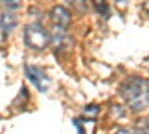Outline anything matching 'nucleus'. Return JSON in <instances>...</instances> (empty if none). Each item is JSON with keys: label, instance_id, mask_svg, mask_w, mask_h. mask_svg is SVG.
<instances>
[{"label": "nucleus", "instance_id": "obj_1", "mask_svg": "<svg viewBox=\"0 0 149 134\" xmlns=\"http://www.w3.org/2000/svg\"><path fill=\"white\" fill-rule=\"evenodd\" d=\"M121 97L133 110H143L149 106V82L140 76H131L121 85Z\"/></svg>", "mask_w": 149, "mask_h": 134}, {"label": "nucleus", "instance_id": "obj_2", "mask_svg": "<svg viewBox=\"0 0 149 134\" xmlns=\"http://www.w3.org/2000/svg\"><path fill=\"white\" fill-rule=\"evenodd\" d=\"M24 42H26V45L29 48H31V49L42 51L49 45L51 37H49V33L46 31V28L42 24L31 22L24 28Z\"/></svg>", "mask_w": 149, "mask_h": 134}, {"label": "nucleus", "instance_id": "obj_3", "mask_svg": "<svg viewBox=\"0 0 149 134\" xmlns=\"http://www.w3.org/2000/svg\"><path fill=\"white\" fill-rule=\"evenodd\" d=\"M26 76L42 92H46L49 90V87H51V79H49V76L37 66H26Z\"/></svg>", "mask_w": 149, "mask_h": 134}, {"label": "nucleus", "instance_id": "obj_4", "mask_svg": "<svg viewBox=\"0 0 149 134\" xmlns=\"http://www.w3.org/2000/svg\"><path fill=\"white\" fill-rule=\"evenodd\" d=\"M51 21L54 24V27L57 30H67L70 22H72V17H70V12L63 8V6H54L51 10Z\"/></svg>", "mask_w": 149, "mask_h": 134}, {"label": "nucleus", "instance_id": "obj_5", "mask_svg": "<svg viewBox=\"0 0 149 134\" xmlns=\"http://www.w3.org/2000/svg\"><path fill=\"white\" fill-rule=\"evenodd\" d=\"M18 19L14 14H9V12H3L2 17H0V28L3 30V33H10L17 27Z\"/></svg>", "mask_w": 149, "mask_h": 134}, {"label": "nucleus", "instance_id": "obj_6", "mask_svg": "<svg viewBox=\"0 0 149 134\" xmlns=\"http://www.w3.org/2000/svg\"><path fill=\"white\" fill-rule=\"evenodd\" d=\"M94 9L97 10L98 15H102L103 18H109V5L107 0H93Z\"/></svg>", "mask_w": 149, "mask_h": 134}, {"label": "nucleus", "instance_id": "obj_7", "mask_svg": "<svg viewBox=\"0 0 149 134\" xmlns=\"http://www.w3.org/2000/svg\"><path fill=\"white\" fill-rule=\"evenodd\" d=\"M97 113H98V106H95V104L88 106V107L85 109V116L90 118V119H94L97 116Z\"/></svg>", "mask_w": 149, "mask_h": 134}, {"label": "nucleus", "instance_id": "obj_8", "mask_svg": "<svg viewBox=\"0 0 149 134\" xmlns=\"http://www.w3.org/2000/svg\"><path fill=\"white\" fill-rule=\"evenodd\" d=\"M115 134H130L128 131H125V130H119V131H116Z\"/></svg>", "mask_w": 149, "mask_h": 134}, {"label": "nucleus", "instance_id": "obj_9", "mask_svg": "<svg viewBox=\"0 0 149 134\" xmlns=\"http://www.w3.org/2000/svg\"><path fill=\"white\" fill-rule=\"evenodd\" d=\"M78 2H81V3H84V2H85V0H78Z\"/></svg>", "mask_w": 149, "mask_h": 134}]
</instances>
